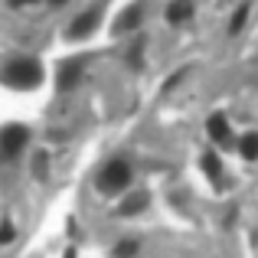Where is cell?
Listing matches in <instances>:
<instances>
[{"instance_id": "1", "label": "cell", "mask_w": 258, "mask_h": 258, "mask_svg": "<svg viewBox=\"0 0 258 258\" xmlns=\"http://www.w3.org/2000/svg\"><path fill=\"white\" fill-rule=\"evenodd\" d=\"M4 82L13 88H36L43 82V66L36 59H13L4 69Z\"/></svg>"}, {"instance_id": "2", "label": "cell", "mask_w": 258, "mask_h": 258, "mask_svg": "<svg viewBox=\"0 0 258 258\" xmlns=\"http://www.w3.org/2000/svg\"><path fill=\"white\" fill-rule=\"evenodd\" d=\"M26 141H30V131H26L23 124H7V127H0V157H4V160L17 157V154L26 147Z\"/></svg>"}, {"instance_id": "3", "label": "cell", "mask_w": 258, "mask_h": 258, "mask_svg": "<svg viewBox=\"0 0 258 258\" xmlns=\"http://www.w3.org/2000/svg\"><path fill=\"white\" fill-rule=\"evenodd\" d=\"M127 183H131V167L121 164V160L108 164L105 170H101V176H98V186L105 189V193H118V189H124Z\"/></svg>"}, {"instance_id": "4", "label": "cell", "mask_w": 258, "mask_h": 258, "mask_svg": "<svg viewBox=\"0 0 258 258\" xmlns=\"http://www.w3.org/2000/svg\"><path fill=\"white\" fill-rule=\"evenodd\" d=\"M98 20H101V13H98V7H92V10H85L82 17H76V23L69 26V36H76V39H82L88 36V33L98 26Z\"/></svg>"}, {"instance_id": "5", "label": "cell", "mask_w": 258, "mask_h": 258, "mask_svg": "<svg viewBox=\"0 0 258 258\" xmlns=\"http://www.w3.org/2000/svg\"><path fill=\"white\" fill-rule=\"evenodd\" d=\"M209 138L216 141V144H232V134H229V124H226V118H222V114H213V118H209Z\"/></svg>"}, {"instance_id": "6", "label": "cell", "mask_w": 258, "mask_h": 258, "mask_svg": "<svg viewBox=\"0 0 258 258\" xmlns=\"http://www.w3.org/2000/svg\"><path fill=\"white\" fill-rule=\"evenodd\" d=\"M79 76H82V66H79V62H66V66H62V72H59V88H62V92L76 88Z\"/></svg>"}, {"instance_id": "7", "label": "cell", "mask_w": 258, "mask_h": 258, "mask_svg": "<svg viewBox=\"0 0 258 258\" xmlns=\"http://www.w3.org/2000/svg\"><path fill=\"white\" fill-rule=\"evenodd\" d=\"M239 151L245 160H255L258 157V134H245V138L239 141Z\"/></svg>"}, {"instance_id": "8", "label": "cell", "mask_w": 258, "mask_h": 258, "mask_svg": "<svg viewBox=\"0 0 258 258\" xmlns=\"http://www.w3.org/2000/svg\"><path fill=\"white\" fill-rule=\"evenodd\" d=\"M144 206H147V196H144V193H138V196H131V200H124L121 213H124V216H131V213H141Z\"/></svg>"}, {"instance_id": "9", "label": "cell", "mask_w": 258, "mask_h": 258, "mask_svg": "<svg viewBox=\"0 0 258 258\" xmlns=\"http://www.w3.org/2000/svg\"><path fill=\"white\" fill-rule=\"evenodd\" d=\"M186 17H189V4H186V0H176V4L170 7V13H167L170 23H180V20H186Z\"/></svg>"}, {"instance_id": "10", "label": "cell", "mask_w": 258, "mask_h": 258, "mask_svg": "<svg viewBox=\"0 0 258 258\" xmlns=\"http://www.w3.org/2000/svg\"><path fill=\"white\" fill-rule=\"evenodd\" d=\"M203 167H206V173L213 176V180H219V157H216V154H206V157H203Z\"/></svg>"}, {"instance_id": "11", "label": "cell", "mask_w": 258, "mask_h": 258, "mask_svg": "<svg viewBox=\"0 0 258 258\" xmlns=\"http://www.w3.org/2000/svg\"><path fill=\"white\" fill-rule=\"evenodd\" d=\"M138 23H141V10H134V13H127V17H121L118 30H134Z\"/></svg>"}, {"instance_id": "12", "label": "cell", "mask_w": 258, "mask_h": 258, "mask_svg": "<svg viewBox=\"0 0 258 258\" xmlns=\"http://www.w3.org/2000/svg\"><path fill=\"white\" fill-rule=\"evenodd\" d=\"M134 252H138V245H134V242H121V245H118V252H114V255H118V258H131Z\"/></svg>"}, {"instance_id": "13", "label": "cell", "mask_w": 258, "mask_h": 258, "mask_svg": "<svg viewBox=\"0 0 258 258\" xmlns=\"http://www.w3.org/2000/svg\"><path fill=\"white\" fill-rule=\"evenodd\" d=\"M245 17H248V7H242V10L235 13V20H232V33H235V30H242V23H245Z\"/></svg>"}, {"instance_id": "14", "label": "cell", "mask_w": 258, "mask_h": 258, "mask_svg": "<svg viewBox=\"0 0 258 258\" xmlns=\"http://www.w3.org/2000/svg\"><path fill=\"white\" fill-rule=\"evenodd\" d=\"M10 239H13V229L4 226V229H0V242H10Z\"/></svg>"}, {"instance_id": "15", "label": "cell", "mask_w": 258, "mask_h": 258, "mask_svg": "<svg viewBox=\"0 0 258 258\" xmlns=\"http://www.w3.org/2000/svg\"><path fill=\"white\" fill-rule=\"evenodd\" d=\"M10 4H33V0H10Z\"/></svg>"}]
</instances>
